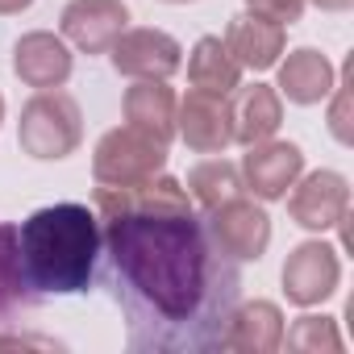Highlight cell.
Returning <instances> with one entry per match:
<instances>
[{
    "instance_id": "obj_1",
    "label": "cell",
    "mask_w": 354,
    "mask_h": 354,
    "mask_svg": "<svg viewBox=\"0 0 354 354\" xmlns=\"http://www.w3.org/2000/svg\"><path fill=\"white\" fill-rule=\"evenodd\" d=\"M104 283L125 317V346L142 354L221 350L242 300L238 263L213 242L205 213L171 175L96 188Z\"/></svg>"
},
{
    "instance_id": "obj_2",
    "label": "cell",
    "mask_w": 354,
    "mask_h": 354,
    "mask_svg": "<svg viewBox=\"0 0 354 354\" xmlns=\"http://www.w3.org/2000/svg\"><path fill=\"white\" fill-rule=\"evenodd\" d=\"M17 259L34 296L88 292L100 267V217L88 205H50L17 225Z\"/></svg>"
},
{
    "instance_id": "obj_3",
    "label": "cell",
    "mask_w": 354,
    "mask_h": 354,
    "mask_svg": "<svg viewBox=\"0 0 354 354\" xmlns=\"http://www.w3.org/2000/svg\"><path fill=\"white\" fill-rule=\"evenodd\" d=\"M17 142L30 158H42V162H59V158L75 154L84 142V113H80L75 96H67L59 88L30 96L21 109V121H17Z\"/></svg>"
},
{
    "instance_id": "obj_4",
    "label": "cell",
    "mask_w": 354,
    "mask_h": 354,
    "mask_svg": "<svg viewBox=\"0 0 354 354\" xmlns=\"http://www.w3.org/2000/svg\"><path fill=\"white\" fill-rule=\"evenodd\" d=\"M162 167H167V142H158V138H150L133 125H121V129H109L96 142L92 180L100 188H129V184L154 180Z\"/></svg>"
},
{
    "instance_id": "obj_5",
    "label": "cell",
    "mask_w": 354,
    "mask_h": 354,
    "mask_svg": "<svg viewBox=\"0 0 354 354\" xmlns=\"http://www.w3.org/2000/svg\"><path fill=\"white\" fill-rule=\"evenodd\" d=\"M205 225L213 234V242L234 259V263H259L271 246V217L263 213V205L234 196L217 209L205 213Z\"/></svg>"
},
{
    "instance_id": "obj_6",
    "label": "cell",
    "mask_w": 354,
    "mask_h": 354,
    "mask_svg": "<svg viewBox=\"0 0 354 354\" xmlns=\"http://www.w3.org/2000/svg\"><path fill=\"white\" fill-rule=\"evenodd\" d=\"M350 213V184L337 171H308L304 180L292 184L288 196V217L308 230V234H325L337 230Z\"/></svg>"
},
{
    "instance_id": "obj_7",
    "label": "cell",
    "mask_w": 354,
    "mask_h": 354,
    "mask_svg": "<svg viewBox=\"0 0 354 354\" xmlns=\"http://www.w3.org/2000/svg\"><path fill=\"white\" fill-rule=\"evenodd\" d=\"M63 42H71L84 55H109V46L129 30V5L125 0H67L59 17Z\"/></svg>"
},
{
    "instance_id": "obj_8",
    "label": "cell",
    "mask_w": 354,
    "mask_h": 354,
    "mask_svg": "<svg viewBox=\"0 0 354 354\" xmlns=\"http://www.w3.org/2000/svg\"><path fill=\"white\" fill-rule=\"evenodd\" d=\"M337 279H342V263H337V250L321 238L313 242H300L288 263H283V296L300 308H313L321 300H329L337 292Z\"/></svg>"
},
{
    "instance_id": "obj_9",
    "label": "cell",
    "mask_w": 354,
    "mask_h": 354,
    "mask_svg": "<svg viewBox=\"0 0 354 354\" xmlns=\"http://www.w3.org/2000/svg\"><path fill=\"white\" fill-rule=\"evenodd\" d=\"M109 59L117 67V75L129 80H171L184 67V46L162 30H125L113 46Z\"/></svg>"
},
{
    "instance_id": "obj_10",
    "label": "cell",
    "mask_w": 354,
    "mask_h": 354,
    "mask_svg": "<svg viewBox=\"0 0 354 354\" xmlns=\"http://www.w3.org/2000/svg\"><path fill=\"white\" fill-rule=\"evenodd\" d=\"M175 133H180L188 142V150H196V154H221L234 142V109H230V96L192 88L180 100V109H175Z\"/></svg>"
},
{
    "instance_id": "obj_11",
    "label": "cell",
    "mask_w": 354,
    "mask_h": 354,
    "mask_svg": "<svg viewBox=\"0 0 354 354\" xmlns=\"http://www.w3.org/2000/svg\"><path fill=\"white\" fill-rule=\"evenodd\" d=\"M238 171H242L246 192H254L259 201H283L304 171V150L296 142H271L267 138V142L246 146V158Z\"/></svg>"
},
{
    "instance_id": "obj_12",
    "label": "cell",
    "mask_w": 354,
    "mask_h": 354,
    "mask_svg": "<svg viewBox=\"0 0 354 354\" xmlns=\"http://www.w3.org/2000/svg\"><path fill=\"white\" fill-rule=\"evenodd\" d=\"M221 42L242 71H271L288 46V30L263 13H238Z\"/></svg>"
},
{
    "instance_id": "obj_13",
    "label": "cell",
    "mask_w": 354,
    "mask_h": 354,
    "mask_svg": "<svg viewBox=\"0 0 354 354\" xmlns=\"http://www.w3.org/2000/svg\"><path fill=\"white\" fill-rule=\"evenodd\" d=\"M13 71L26 88H63L71 80V50L59 34H46V30H34V34H21L17 46H13Z\"/></svg>"
},
{
    "instance_id": "obj_14",
    "label": "cell",
    "mask_w": 354,
    "mask_h": 354,
    "mask_svg": "<svg viewBox=\"0 0 354 354\" xmlns=\"http://www.w3.org/2000/svg\"><path fill=\"white\" fill-rule=\"evenodd\" d=\"M283 346V313L275 300H250L230 313V325L221 333V350L238 354H275Z\"/></svg>"
},
{
    "instance_id": "obj_15",
    "label": "cell",
    "mask_w": 354,
    "mask_h": 354,
    "mask_svg": "<svg viewBox=\"0 0 354 354\" xmlns=\"http://www.w3.org/2000/svg\"><path fill=\"white\" fill-rule=\"evenodd\" d=\"M230 109H234V142L254 146L279 133L283 125V96L267 84H250V88H234L230 92Z\"/></svg>"
},
{
    "instance_id": "obj_16",
    "label": "cell",
    "mask_w": 354,
    "mask_h": 354,
    "mask_svg": "<svg viewBox=\"0 0 354 354\" xmlns=\"http://www.w3.org/2000/svg\"><path fill=\"white\" fill-rule=\"evenodd\" d=\"M175 109H180V100L167 88V80H138L121 100L125 125H133V129L167 142V146L175 138Z\"/></svg>"
},
{
    "instance_id": "obj_17",
    "label": "cell",
    "mask_w": 354,
    "mask_h": 354,
    "mask_svg": "<svg viewBox=\"0 0 354 354\" xmlns=\"http://www.w3.org/2000/svg\"><path fill=\"white\" fill-rule=\"evenodd\" d=\"M333 92V63L313 50L300 46L279 63V96H288L292 104H321Z\"/></svg>"
},
{
    "instance_id": "obj_18",
    "label": "cell",
    "mask_w": 354,
    "mask_h": 354,
    "mask_svg": "<svg viewBox=\"0 0 354 354\" xmlns=\"http://www.w3.org/2000/svg\"><path fill=\"white\" fill-rule=\"evenodd\" d=\"M188 80L192 88L201 92H217V96H230L238 84H242V67L234 63V55L225 50L221 38H201L188 55Z\"/></svg>"
},
{
    "instance_id": "obj_19",
    "label": "cell",
    "mask_w": 354,
    "mask_h": 354,
    "mask_svg": "<svg viewBox=\"0 0 354 354\" xmlns=\"http://www.w3.org/2000/svg\"><path fill=\"white\" fill-rule=\"evenodd\" d=\"M38 296L26 283L21 259H17V225L0 221V325H9L17 313L34 308Z\"/></svg>"
},
{
    "instance_id": "obj_20",
    "label": "cell",
    "mask_w": 354,
    "mask_h": 354,
    "mask_svg": "<svg viewBox=\"0 0 354 354\" xmlns=\"http://www.w3.org/2000/svg\"><path fill=\"white\" fill-rule=\"evenodd\" d=\"M184 188H188V196H192V205H196L201 213H209V209H217V205H225V201H234V196L246 192L242 171H238L234 162H225V158H205V162H196V167L188 171Z\"/></svg>"
},
{
    "instance_id": "obj_21",
    "label": "cell",
    "mask_w": 354,
    "mask_h": 354,
    "mask_svg": "<svg viewBox=\"0 0 354 354\" xmlns=\"http://www.w3.org/2000/svg\"><path fill=\"white\" fill-rule=\"evenodd\" d=\"M283 346L296 354H337L342 350V333L333 325V317H296L292 329H283Z\"/></svg>"
},
{
    "instance_id": "obj_22",
    "label": "cell",
    "mask_w": 354,
    "mask_h": 354,
    "mask_svg": "<svg viewBox=\"0 0 354 354\" xmlns=\"http://www.w3.org/2000/svg\"><path fill=\"white\" fill-rule=\"evenodd\" d=\"M333 109H329V133L342 142V146H350V63H346V71H342V84H333Z\"/></svg>"
},
{
    "instance_id": "obj_23",
    "label": "cell",
    "mask_w": 354,
    "mask_h": 354,
    "mask_svg": "<svg viewBox=\"0 0 354 354\" xmlns=\"http://www.w3.org/2000/svg\"><path fill=\"white\" fill-rule=\"evenodd\" d=\"M246 5H250V13H263L279 26H292L304 13V0H246Z\"/></svg>"
},
{
    "instance_id": "obj_24",
    "label": "cell",
    "mask_w": 354,
    "mask_h": 354,
    "mask_svg": "<svg viewBox=\"0 0 354 354\" xmlns=\"http://www.w3.org/2000/svg\"><path fill=\"white\" fill-rule=\"evenodd\" d=\"M0 346H42V350H59L63 342H55V337H26V333H0Z\"/></svg>"
},
{
    "instance_id": "obj_25",
    "label": "cell",
    "mask_w": 354,
    "mask_h": 354,
    "mask_svg": "<svg viewBox=\"0 0 354 354\" xmlns=\"http://www.w3.org/2000/svg\"><path fill=\"white\" fill-rule=\"evenodd\" d=\"M34 0H0V17H13V13H26Z\"/></svg>"
},
{
    "instance_id": "obj_26",
    "label": "cell",
    "mask_w": 354,
    "mask_h": 354,
    "mask_svg": "<svg viewBox=\"0 0 354 354\" xmlns=\"http://www.w3.org/2000/svg\"><path fill=\"white\" fill-rule=\"evenodd\" d=\"M313 5H317L321 13H346V9L354 5V0H313Z\"/></svg>"
},
{
    "instance_id": "obj_27",
    "label": "cell",
    "mask_w": 354,
    "mask_h": 354,
    "mask_svg": "<svg viewBox=\"0 0 354 354\" xmlns=\"http://www.w3.org/2000/svg\"><path fill=\"white\" fill-rule=\"evenodd\" d=\"M162 5H196V0H162Z\"/></svg>"
},
{
    "instance_id": "obj_28",
    "label": "cell",
    "mask_w": 354,
    "mask_h": 354,
    "mask_svg": "<svg viewBox=\"0 0 354 354\" xmlns=\"http://www.w3.org/2000/svg\"><path fill=\"white\" fill-rule=\"evenodd\" d=\"M0 121H5V96H0Z\"/></svg>"
}]
</instances>
